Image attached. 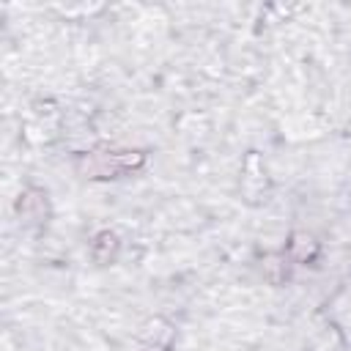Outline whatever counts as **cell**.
<instances>
[{"instance_id": "cell-1", "label": "cell", "mask_w": 351, "mask_h": 351, "mask_svg": "<svg viewBox=\"0 0 351 351\" xmlns=\"http://www.w3.org/2000/svg\"><path fill=\"white\" fill-rule=\"evenodd\" d=\"M145 156L140 151H90L80 162V173L88 178H115L140 167Z\"/></svg>"}, {"instance_id": "cell-2", "label": "cell", "mask_w": 351, "mask_h": 351, "mask_svg": "<svg viewBox=\"0 0 351 351\" xmlns=\"http://www.w3.org/2000/svg\"><path fill=\"white\" fill-rule=\"evenodd\" d=\"M118 252V236L115 233H110V230H101L99 236H96V241L90 244V255H93V261H99V263H110V258Z\"/></svg>"}]
</instances>
